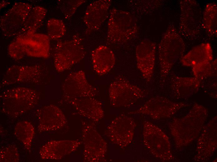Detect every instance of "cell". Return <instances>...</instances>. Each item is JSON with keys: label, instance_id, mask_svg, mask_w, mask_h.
<instances>
[{"label": "cell", "instance_id": "cell-1", "mask_svg": "<svg viewBox=\"0 0 217 162\" xmlns=\"http://www.w3.org/2000/svg\"><path fill=\"white\" fill-rule=\"evenodd\" d=\"M186 47L183 40L174 25H170L163 35L158 48L162 79L167 76L176 63L182 57Z\"/></svg>", "mask_w": 217, "mask_h": 162}, {"label": "cell", "instance_id": "cell-2", "mask_svg": "<svg viewBox=\"0 0 217 162\" xmlns=\"http://www.w3.org/2000/svg\"><path fill=\"white\" fill-rule=\"evenodd\" d=\"M138 31L135 17L130 12L113 8L107 24V42L112 44L126 43L134 39Z\"/></svg>", "mask_w": 217, "mask_h": 162}, {"label": "cell", "instance_id": "cell-3", "mask_svg": "<svg viewBox=\"0 0 217 162\" xmlns=\"http://www.w3.org/2000/svg\"><path fill=\"white\" fill-rule=\"evenodd\" d=\"M2 111L11 117H17L32 109L37 103L38 94L35 90L18 87L4 90L1 95Z\"/></svg>", "mask_w": 217, "mask_h": 162}, {"label": "cell", "instance_id": "cell-4", "mask_svg": "<svg viewBox=\"0 0 217 162\" xmlns=\"http://www.w3.org/2000/svg\"><path fill=\"white\" fill-rule=\"evenodd\" d=\"M85 54L81 38L74 35L71 40L57 43L54 55V67L58 72L65 71L82 60Z\"/></svg>", "mask_w": 217, "mask_h": 162}, {"label": "cell", "instance_id": "cell-5", "mask_svg": "<svg viewBox=\"0 0 217 162\" xmlns=\"http://www.w3.org/2000/svg\"><path fill=\"white\" fill-rule=\"evenodd\" d=\"M109 95L111 105L116 107H128L143 98L145 91L121 76L115 78L110 84Z\"/></svg>", "mask_w": 217, "mask_h": 162}, {"label": "cell", "instance_id": "cell-6", "mask_svg": "<svg viewBox=\"0 0 217 162\" xmlns=\"http://www.w3.org/2000/svg\"><path fill=\"white\" fill-rule=\"evenodd\" d=\"M179 3L181 10L179 33L186 39H193L200 34L202 28L201 8L195 0H181Z\"/></svg>", "mask_w": 217, "mask_h": 162}, {"label": "cell", "instance_id": "cell-7", "mask_svg": "<svg viewBox=\"0 0 217 162\" xmlns=\"http://www.w3.org/2000/svg\"><path fill=\"white\" fill-rule=\"evenodd\" d=\"M32 7L28 3L15 2L0 17V27L3 35L8 37L17 36Z\"/></svg>", "mask_w": 217, "mask_h": 162}, {"label": "cell", "instance_id": "cell-8", "mask_svg": "<svg viewBox=\"0 0 217 162\" xmlns=\"http://www.w3.org/2000/svg\"><path fill=\"white\" fill-rule=\"evenodd\" d=\"M62 89L64 96L68 101L76 98L93 97L97 90L89 83L82 70L70 73L64 81Z\"/></svg>", "mask_w": 217, "mask_h": 162}, {"label": "cell", "instance_id": "cell-9", "mask_svg": "<svg viewBox=\"0 0 217 162\" xmlns=\"http://www.w3.org/2000/svg\"><path fill=\"white\" fill-rule=\"evenodd\" d=\"M135 127L133 118L121 115L112 121L107 128V134L113 143L121 147H125L133 140Z\"/></svg>", "mask_w": 217, "mask_h": 162}, {"label": "cell", "instance_id": "cell-10", "mask_svg": "<svg viewBox=\"0 0 217 162\" xmlns=\"http://www.w3.org/2000/svg\"><path fill=\"white\" fill-rule=\"evenodd\" d=\"M186 105L183 103L172 102L162 97L152 98L138 109L130 112L133 114H142L158 119L171 116Z\"/></svg>", "mask_w": 217, "mask_h": 162}, {"label": "cell", "instance_id": "cell-11", "mask_svg": "<svg viewBox=\"0 0 217 162\" xmlns=\"http://www.w3.org/2000/svg\"><path fill=\"white\" fill-rule=\"evenodd\" d=\"M156 43L148 39L142 40L135 49L137 66L148 82L152 79L155 62Z\"/></svg>", "mask_w": 217, "mask_h": 162}, {"label": "cell", "instance_id": "cell-12", "mask_svg": "<svg viewBox=\"0 0 217 162\" xmlns=\"http://www.w3.org/2000/svg\"><path fill=\"white\" fill-rule=\"evenodd\" d=\"M41 74V67L38 65H13L5 73L1 85L36 83L40 79Z\"/></svg>", "mask_w": 217, "mask_h": 162}, {"label": "cell", "instance_id": "cell-13", "mask_svg": "<svg viewBox=\"0 0 217 162\" xmlns=\"http://www.w3.org/2000/svg\"><path fill=\"white\" fill-rule=\"evenodd\" d=\"M26 55L35 58H48L50 53V39L47 35L35 33L19 35L15 39Z\"/></svg>", "mask_w": 217, "mask_h": 162}, {"label": "cell", "instance_id": "cell-14", "mask_svg": "<svg viewBox=\"0 0 217 162\" xmlns=\"http://www.w3.org/2000/svg\"><path fill=\"white\" fill-rule=\"evenodd\" d=\"M142 135L145 145L152 153L160 159H167L168 143L164 133L155 126L145 122L143 124Z\"/></svg>", "mask_w": 217, "mask_h": 162}, {"label": "cell", "instance_id": "cell-15", "mask_svg": "<svg viewBox=\"0 0 217 162\" xmlns=\"http://www.w3.org/2000/svg\"><path fill=\"white\" fill-rule=\"evenodd\" d=\"M36 116L38 121V130L41 133L58 130L63 127L66 122L61 110L53 105L40 108L36 111Z\"/></svg>", "mask_w": 217, "mask_h": 162}, {"label": "cell", "instance_id": "cell-16", "mask_svg": "<svg viewBox=\"0 0 217 162\" xmlns=\"http://www.w3.org/2000/svg\"><path fill=\"white\" fill-rule=\"evenodd\" d=\"M111 0H99L88 6L83 18L85 33L90 34L99 28L106 20L112 3Z\"/></svg>", "mask_w": 217, "mask_h": 162}, {"label": "cell", "instance_id": "cell-17", "mask_svg": "<svg viewBox=\"0 0 217 162\" xmlns=\"http://www.w3.org/2000/svg\"><path fill=\"white\" fill-rule=\"evenodd\" d=\"M79 144L71 140L51 141L41 147L39 154L44 160L61 159L75 150Z\"/></svg>", "mask_w": 217, "mask_h": 162}, {"label": "cell", "instance_id": "cell-18", "mask_svg": "<svg viewBox=\"0 0 217 162\" xmlns=\"http://www.w3.org/2000/svg\"><path fill=\"white\" fill-rule=\"evenodd\" d=\"M91 59L93 68L99 75H105L110 71L115 63L114 52L104 45H99L92 51Z\"/></svg>", "mask_w": 217, "mask_h": 162}, {"label": "cell", "instance_id": "cell-19", "mask_svg": "<svg viewBox=\"0 0 217 162\" xmlns=\"http://www.w3.org/2000/svg\"><path fill=\"white\" fill-rule=\"evenodd\" d=\"M69 102L79 113L90 119L99 121L104 116L102 103L92 97L76 98Z\"/></svg>", "mask_w": 217, "mask_h": 162}, {"label": "cell", "instance_id": "cell-20", "mask_svg": "<svg viewBox=\"0 0 217 162\" xmlns=\"http://www.w3.org/2000/svg\"><path fill=\"white\" fill-rule=\"evenodd\" d=\"M213 53L210 44L203 43L195 47L182 57L181 61L183 65L187 67L213 60Z\"/></svg>", "mask_w": 217, "mask_h": 162}, {"label": "cell", "instance_id": "cell-21", "mask_svg": "<svg viewBox=\"0 0 217 162\" xmlns=\"http://www.w3.org/2000/svg\"><path fill=\"white\" fill-rule=\"evenodd\" d=\"M201 81L195 77L173 75L171 77V86L172 90L178 96L186 98L198 90L200 85Z\"/></svg>", "mask_w": 217, "mask_h": 162}, {"label": "cell", "instance_id": "cell-22", "mask_svg": "<svg viewBox=\"0 0 217 162\" xmlns=\"http://www.w3.org/2000/svg\"><path fill=\"white\" fill-rule=\"evenodd\" d=\"M47 12L46 8L41 6H36L32 7L18 36L35 33L41 25Z\"/></svg>", "mask_w": 217, "mask_h": 162}, {"label": "cell", "instance_id": "cell-23", "mask_svg": "<svg viewBox=\"0 0 217 162\" xmlns=\"http://www.w3.org/2000/svg\"><path fill=\"white\" fill-rule=\"evenodd\" d=\"M217 7L214 2L208 3L202 14V28L210 36H217Z\"/></svg>", "mask_w": 217, "mask_h": 162}, {"label": "cell", "instance_id": "cell-24", "mask_svg": "<svg viewBox=\"0 0 217 162\" xmlns=\"http://www.w3.org/2000/svg\"><path fill=\"white\" fill-rule=\"evenodd\" d=\"M35 132L33 125L30 122L27 121L18 122L15 125L14 130L15 137L29 151L31 150Z\"/></svg>", "mask_w": 217, "mask_h": 162}, {"label": "cell", "instance_id": "cell-25", "mask_svg": "<svg viewBox=\"0 0 217 162\" xmlns=\"http://www.w3.org/2000/svg\"><path fill=\"white\" fill-rule=\"evenodd\" d=\"M194 77L200 81L217 76V59L192 67Z\"/></svg>", "mask_w": 217, "mask_h": 162}, {"label": "cell", "instance_id": "cell-26", "mask_svg": "<svg viewBox=\"0 0 217 162\" xmlns=\"http://www.w3.org/2000/svg\"><path fill=\"white\" fill-rule=\"evenodd\" d=\"M47 36L51 40H56L62 37L65 34L66 27L62 20L55 18L48 20L46 23Z\"/></svg>", "mask_w": 217, "mask_h": 162}, {"label": "cell", "instance_id": "cell-27", "mask_svg": "<svg viewBox=\"0 0 217 162\" xmlns=\"http://www.w3.org/2000/svg\"><path fill=\"white\" fill-rule=\"evenodd\" d=\"M86 2L84 0H59L57 4L65 17L69 19L74 14L77 9Z\"/></svg>", "mask_w": 217, "mask_h": 162}, {"label": "cell", "instance_id": "cell-28", "mask_svg": "<svg viewBox=\"0 0 217 162\" xmlns=\"http://www.w3.org/2000/svg\"><path fill=\"white\" fill-rule=\"evenodd\" d=\"M20 160L18 149L13 144H9L0 151V161L2 162H16Z\"/></svg>", "mask_w": 217, "mask_h": 162}, {"label": "cell", "instance_id": "cell-29", "mask_svg": "<svg viewBox=\"0 0 217 162\" xmlns=\"http://www.w3.org/2000/svg\"><path fill=\"white\" fill-rule=\"evenodd\" d=\"M7 51L12 58L17 60H21L26 55L21 46L15 40L9 45Z\"/></svg>", "mask_w": 217, "mask_h": 162}, {"label": "cell", "instance_id": "cell-30", "mask_svg": "<svg viewBox=\"0 0 217 162\" xmlns=\"http://www.w3.org/2000/svg\"><path fill=\"white\" fill-rule=\"evenodd\" d=\"M9 4V2L7 1H2L0 2V9L5 7L6 6Z\"/></svg>", "mask_w": 217, "mask_h": 162}]
</instances>
